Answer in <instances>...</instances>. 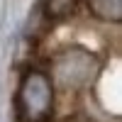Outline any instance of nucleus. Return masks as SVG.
I'll list each match as a JSON object with an SVG mask.
<instances>
[{
	"label": "nucleus",
	"mask_w": 122,
	"mask_h": 122,
	"mask_svg": "<svg viewBox=\"0 0 122 122\" xmlns=\"http://www.w3.org/2000/svg\"><path fill=\"white\" fill-rule=\"evenodd\" d=\"M95 73V61L83 51H68L56 64V78L64 86H83Z\"/></svg>",
	"instance_id": "2"
},
{
	"label": "nucleus",
	"mask_w": 122,
	"mask_h": 122,
	"mask_svg": "<svg viewBox=\"0 0 122 122\" xmlns=\"http://www.w3.org/2000/svg\"><path fill=\"white\" fill-rule=\"evenodd\" d=\"M73 7H76V0H49V7L46 10H49V17L59 20V17L71 15Z\"/></svg>",
	"instance_id": "4"
},
{
	"label": "nucleus",
	"mask_w": 122,
	"mask_h": 122,
	"mask_svg": "<svg viewBox=\"0 0 122 122\" xmlns=\"http://www.w3.org/2000/svg\"><path fill=\"white\" fill-rule=\"evenodd\" d=\"M17 122H46L54 110V88L51 78L42 71L25 73L17 90Z\"/></svg>",
	"instance_id": "1"
},
{
	"label": "nucleus",
	"mask_w": 122,
	"mask_h": 122,
	"mask_svg": "<svg viewBox=\"0 0 122 122\" xmlns=\"http://www.w3.org/2000/svg\"><path fill=\"white\" fill-rule=\"evenodd\" d=\"M88 10L105 22L122 20V0H88Z\"/></svg>",
	"instance_id": "3"
}]
</instances>
